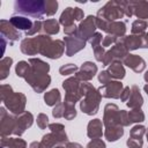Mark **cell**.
Masks as SVG:
<instances>
[{
  "label": "cell",
  "instance_id": "cell-25",
  "mask_svg": "<svg viewBox=\"0 0 148 148\" xmlns=\"http://www.w3.org/2000/svg\"><path fill=\"white\" fill-rule=\"evenodd\" d=\"M58 2L57 1H46V15H52L57 12Z\"/></svg>",
  "mask_w": 148,
  "mask_h": 148
},
{
  "label": "cell",
  "instance_id": "cell-15",
  "mask_svg": "<svg viewBox=\"0 0 148 148\" xmlns=\"http://www.w3.org/2000/svg\"><path fill=\"white\" fill-rule=\"evenodd\" d=\"M1 32H2L3 36H8V38H12L13 40H15V39H17L20 37V34L15 31V28L10 24V22H9V29H7V27H6V20H2L1 21Z\"/></svg>",
  "mask_w": 148,
  "mask_h": 148
},
{
  "label": "cell",
  "instance_id": "cell-19",
  "mask_svg": "<svg viewBox=\"0 0 148 148\" xmlns=\"http://www.w3.org/2000/svg\"><path fill=\"white\" fill-rule=\"evenodd\" d=\"M29 69H30V67H29L28 62H25V61H21L16 66V73L18 76H27V74L29 73Z\"/></svg>",
  "mask_w": 148,
  "mask_h": 148
},
{
  "label": "cell",
  "instance_id": "cell-27",
  "mask_svg": "<svg viewBox=\"0 0 148 148\" xmlns=\"http://www.w3.org/2000/svg\"><path fill=\"white\" fill-rule=\"evenodd\" d=\"M87 147H88V148H105V145H104V142H103L102 140L95 139V140H92L91 142H89Z\"/></svg>",
  "mask_w": 148,
  "mask_h": 148
},
{
  "label": "cell",
  "instance_id": "cell-6",
  "mask_svg": "<svg viewBox=\"0 0 148 148\" xmlns=\"http://www.w3.org/2000/svg\"><path fill=\"white\" fill-rule=\"evenodd\" d=\"M65 40L67 43V54L68 56H72L73 53H75L84 47V39L80 35H77L75 37H74V35L72 37H66Z\"/></svg>",
  "mask_w": 148,
  "mask_h": 148
},
{
  "label": "cell",
  "instance_id": "cell-12",
  "mask_svg": "<svg viewBox=\"0 0 148 148\" xmlns=\"http://www.w3.org/2000/svg\"><path fill=\"white\" fill-rule=\"evenodd\" d=\"M132 9L134 14L139 18H147L148 17V1H135L131 2Z\"/></svg>",
  "mask_w": 148,
  "mask_h": 148
},
{
  "label": "cell",
  "instance_id": "cell-31",
  "mask_svg": "<svg viewBox=\"0 0 148 148\" xmlns=\"http://www.w3.org/2000/svg\"><path fill=\"white\" fill-rule=\"evenodd\" d=\"M114 39H116V36H113V35H111V36H110V35H109V36H106V37H105V39H104V42H103V45H104V46H106L109 43H112Z\"/></svg>",
  "mask_w": 148,
  "mask_h": 148
},
{
  "label": "cell",
  "instance_id": "cell-30",
  "mask_svg": "<svg viewBox=\"0 0 148 148\" xmlns=\"http://www.w3.org/2000/svg\"><path fill=\"white\" fill-rule=\"evenodd\" d=\"M40 27H42V23H40L39 21H38V22L36 21V22L34 23V25H32L34 29H30L29 31H27V35H32V34H35L36 31H38V30L40 29Z\"/></svg>",
  "mask_w": 148,
  "mask_h": 148
},
{
  "label": "cell",
  "instance_id": "cell-23",
  "mask_svg": "<svg viewBox=\"0 0 148 148\" xmlns=\"http://www.w3.org/2000/svg\"><path fill=\"white\" fill-rule=\"evenodd\" d=\"M10 64H12V59L10 58H5L1 62V72H2V76L1 79H5L7 76V72L10 68Z\"/></svg>",
  "mask_w": 148,
  "mask_h": 148
},
{
  "label": "cell",
  "instance_id": "cell-18",
  "mask_svg": "<svg viewBox=\"0 0 148 148\" xmlns=\"http://www.w3.org/2000/svg\"><path fill=\"white\" fill-rule=\"evenodd\" d=\"M43 30L47 34H57L59 31V24L56 20H46L44 22V25H43Z\"/></svg>",
  "mask_w": 148,
  "mask_h": 148
},
{
  "label": "cell",
  "instance_id": "cell-1",
  "mask_svg": "<svg viewBox=\"0 0 148 148\" xmlns=\"http://www.w3.org/2000/svg\"><path fill=\"white\" fill-rule=\"evenodd\" d=\"M14 8L15 12L39 18L46 14V1H16Z\"/></svg>",
  "mask_w": 148,
  "mask_h": 148
},
{
  "label": "cell",
  "instance_id": "cell-5",
  "mask_svg": "<svg viewBox=\"0 0 148 148\" xmlns=\"http://www.w3.org/2000/svg\"><path fill=\"white\" fill-rule=\"evenodd\" d=\"M81 18H83V12L80 8H66L65 12L61 14L60 16V22L66 27H71L74 25V20L80 21Z\"/></svg>",
  "mask_w": 148,
  "mask_h": 148
},
{
  "label": "cell",
  "instance_id": "cell-22",
  "mask_svg": "<svg viewBox=\"0 0 148 148\" xmlns=\"http://www.w3.org/2000/svg\"><path fill=\"white\" fill-rule=\"evenodd\" d=\"M143 133H145V127L143 126H135L131 131V138L136 139V140H141Z\"/></svg>",
  "mask_w": 148,
  "mask_h": 148
},
{
  "label": "cell",
  "instance_id": "cell-28",
  "mask_svg": "<svg viewBox=\"0 0 148 148\" xmlns=\"http://www.w3.org/2000/svg\"><path fill=\"white\" fill-rule=\"evenodd\" d=\"M47 117L45 116V114H43V113H40L39 116H38V118H37V124H38V126L40 127V128H45L46 127V125H47Z\"/></svg>",
  "mask_w": 148,
  "mask_h": 148
},
{
  "label": "cell",
  "instance_id": "cell-13",
  "mask_svg": "<svg viewBox=\"0 0 148 148\" xmlns=\"http://www.w3.org/2000/svg\"><path fill=\"white\" fill-rule=\"evenodd\" d=\"M88 135L90 138H98L102 135V123L99 119H95L88 125Z\"/></svg>",
  "mask_w": 148,
  "mask_h": 148
},
{
  "label": "cell",
  "instance_id": "cell-32",
  "mask_svg": "<svg viewBox=\"0 0 148 148\" xmlns=\"http://www.w3.org/2000/svg\"><path fill=\"white\" fill-rule=\"evenodd\" d=\"M67 148H82L79 143H69L68 146H67Z\"/></svg>",
  "mask_w": 148,
  "mask_h": 148
},
{
  "label": "cell",
  "instance_id": "cell-20",
  "mask_svg": "<svg viewBox=\"0 0 148 148\" xmlns=\"http://www.w3.org/2000/svg\"><path fill=\"white\" fill-rule=\"evenodd\" d=\"M147 28V23L142 20H136L132 25V32L133 34H141Z\"/></svg>",
  "mask_w": 148,
  "mask_h": 148
},
{
  "label": "cell",
  "instance_id": "cell-2",
  "mask_svg": "<svg viewBox=\"0 0 148 148\" xmlns=\"http://www.w3.org/2000/svg\"><path fill=\"white\" fill-rule=\"evenodd\" d=\"M123 15H124L123 2L110 1L103 8L99 9L97 18H101V20H104V21H108V22H113L114 20L120 18Z\"/></svg>",
  "mask_w": 148,
  "mask_h": 148
},
{
  "label": "cell",
  "instance_id": "cell-21",
  "mask_svg": "<svg viewBox=\"0 0 148 148\" xmlns=\"http://www.w3.org/2000/svg\"><path fill=\"white\" fill-rule=\"evenodd\" d=\"M143 118H145V116H143V113L141 112L140 109L133 110V111H131L130 114H128V120H130V123H132V121H142Z\"/></svg>",
  "mask_w": 148,
  "mask_h": 148
},
{
  "label": "cell",
  "instance_id": "cell-4",
  "mask_svg": "<svg viewBox=\"0 0 148 148\" xmlns=\"http://www.w3.org/2000/svg\"><path fill=\"white\" fill-rule=\"evenodd\" d=\"M24 96L22 94H12V91L8 94V97L5 101L6 103V106L12 110V112L14 113H21L24 109V104H25V98L24 99H21L20 98H23Z\"/></svg>",
  "mask_w": 148,
  "mask_h": 148
},
{
  "label": "cell",
  "instance_id": "cell-33",
  "mask_svg": "<svg viewBox=\"0 0 148 148\" xmlns=\"http://www.w3.org/2000/svg\"><path fill=\"white\" fill-rule=\"evenodd\" d=\"M44 146H42L40 143H37V142H34L31 146H30V148H43Z\"/></svg>",
  "mask_w": 148,
  "mask_h": 148
},
{
  "label": "cell",
  "instance_id": "cell-3",
  "mask_svg": "<svg viewBox=\"0 0 148 148\" xmlns=\"http://www.w3.org/2000/svg\"><path fill=\"white\" fill-rule=\"evenodd\" d=\"M83 94L87 95V98L81 103V110L88 114H95L98 109V102H99V95L94 89V87H89V90H84L82 88Z\"/></svg>",
  "mask_w": 148,
  "mask_h": 148
},
{
  "label": "cell",
  "instance_id": "cell-9",
  "mask_svg": "<svg viewBox=\"0 0 148 148\" xmlns=\"http://www.w3.org/2000/svg\"><path fill=\"white\" fill-rule=\"evenodd\" d=\"M9 22L14 28L20 29V30H27V31H29L34 25L29 18L23 17V16H16V15L12 16L9 18Z\"/></svg>",
  "mask_w": 148,
  "mask_h": 148
},
{
  "label": "cell",
  "instance_id": "cell-7",
  "mask_svg": "<svg viewBox=\"0 0 148 148\" xmlns=\"http://www.w3.org/2000/svg\"><path fill=\"white\" fill-rule=\"evenodd\" d=\"M96 17L94 16H88L79 27V35L83 38H89V36L94 32L95 27H96Z\"/></svg>",
  "mask_w": 148,
  "mask_h": 148
},
{
  "label": "cell",
  "instance_id": "cell-11",
  "mask_svg": "<svg viewBox=\"0 0 148 148\" xmlns=\"http://www.w3.org/2000/svg\"><path fill=\"white\" fill-rule=\"evenodd\" d=\"M97 71V67L95 64L92 62H84L81 67V71L77 73V77L79 79H83V80H89L91 79L95 73Z\"/></svg>",
  "mask_w": 148,
  "mask_h": 148
},
{
  "label": "cell",
  "instance_id": "cell-35",
  "mask_svg": "<svg viewBox=\"0 0 148 148\" xmlns=\"http://www.w3.org/2000/svg\"><path fill=\"white\" fill-rule=\"evenodd\" d=\"M145 90H146V92L148 94V84H146V86H145Z\"/></svg>",
  "mask_w": 148,
  "mask_h": 148
},
{
  "label": "cell",
  "instance_id": "cell-8",
  "mask_svg": "<svg viewBox=\"0 0 148 148\" xmlns=\"http://www.w3.org/2000/svg\"><path fill=\"white\" fill-rule=\"evenodd\" d=\"M99 91L104 97L118 98L120 96V91H121V83L117 82V81L116 82H109L103 88H101Z\"/></svg>",
  "mask_w": 148,
  "mask_h": 148
},
{
  "label": "cell",
  "instance_id": "cell-29",
  "mask_svg": "<svg viewBox=\"0 0 148 148\" xmlns=\"http://www.w3.org/2000/svg\"><path fill=\"white\" fill-rule=\"evenodd\" d=\"M111 76H110V74H109V72H102L101 74H99V76H98V79H99V81L102 82V83H109V79H110Z\"/></svg>",
  "mask_w": 148,
  "mask_h": 148
},
{
  "label": "cell",
  "instance_id": "cell-26",
  "mask_svg": "<svg viewBox=\"0 0 148 148\" xmlns=\"http://www.w3.org/2000/svg\"><path fill=\"white\" fill-rule=\"evenodd\" d=\"M76 69H77L76 66L69 64V65H65V66H62V67L60 68V73H61L62 75H68V74H73Z\"/></svg>",
  "mask_w": 148,
  "mask_h": 148
},
{
  "label": "cell",
  "instance_id": "cell-10",
  "mask_svg": "<svg viewBox=\"0 0 148 148\" xmlns=\"http://www.w3.org/2000/svg\"><path fill=\"white\" fill-rule=\"evenodd\" d=\"M125 64L135 72H141L145 68L143 59L140 58L139 56H134V54H130L128 57H126L125 58Z\"/></svg>",
  "mask_w": 148,
  "mask_h": 148
},
{
  "label": "cell",
  "instance_id": "cell-17",
  "mask_svg": "<svg viewBox=\"0 0 148 148\" xmlns=\"http://www.w3.org/2000/svg\"><path fill=\"white\" fill-rule=\"evenodd\" d=\"M44 99H45V103H46L47 105H53V104H56V103L59 102V99H60L59 90H58V89H52L51 91L46 92Z\"/></svg>",
  "mask_w": 148,
  "mask_h": 148
},
{
  "label": "cell",
  "instance_id": "cell-14",
  "mask_svg": "<svg viewBox=\"0 0 148 148\" xmlns=\"http://www.w3.org/2000/svg\"><path fill=\"white\" fill-rule=\"evenodd\" d=\"M132 90H133V92H131V95H130V99L127 102V105L131 108H139L142 104V97H141L140 91H139L136 86H134L132 88Z\"/></svg>",
  "mask_w": 148,
  "mask_h": 148
},
{
  "label": "cell",
  "instance_id": "cell-34",
  "mask_svg": "<svg viewBox=\"0 0 148 148\" xmlns=\"http://www.w3.org/2000/svg\"><path fill=\"white\" fill-rule=\"evenodd\" d=\"M145 80L148 82V72H147V73H146V75H145Z\"/></svg>",
  "mask_w": 148,
  "mask_h": 148
},
{
  "label": "cell",
  "instance_id": "cell-16",
  "mask_svg": "<svg viewBox=\"0 0 148 148\" xmlns=\"http://www.w3.org/2000/svg\"><path fill=\"white\" fill-rule=\"evenodd\" d=\"M109 73H110V76H113V77H117V79H121L124 77V74H125V71L121 66L120 62H114L111 65L110 69H109Z\"/></svg>",
  "mask_w": 148,
  "mask_h": 148
},
{
  "label": "cell",
  "instance_id": "cell-37",
  "mask_svg": "<svg viewBox=\"0 0 148 148\" xmlns=\"http://www.w3.org/2000/svg\"><path fill=\"white\" fill-rule=\"evenodd\" d=\"M147 136H148V133H147Z\"/></svg>",
  "mask_w": 148,
  "mask_h": 148
},
{
  "label": "cell",
  "instance_id": "cell-24",
  "mask_svg": "<svg viewBox=\"0 0 148 148\" xmlns=\"http://www.w3.org/2000/svg\"><path fill=\"white\" fill-rule=\"evenodd\" d=\"M8 147L9 148H25V142L20 139H9L8 140Z\"/></svg>",
  "mask_w": 148,
  "mask_h": 148
},
{
  "label": "cell",
  "instance_id": "cell-36",
  "mask_svg": "<svg viewBox=\"0 0 148 148\" xmlns=\"http://www.w3.org/2000/svg\"><path fill=\"white\" fill-rule=\"evenodd\" d=\"M57 148H65V147H57Z\"/></svg>",
  "mask_w": 148,
  "mask_h": 148
}]
</instances>
